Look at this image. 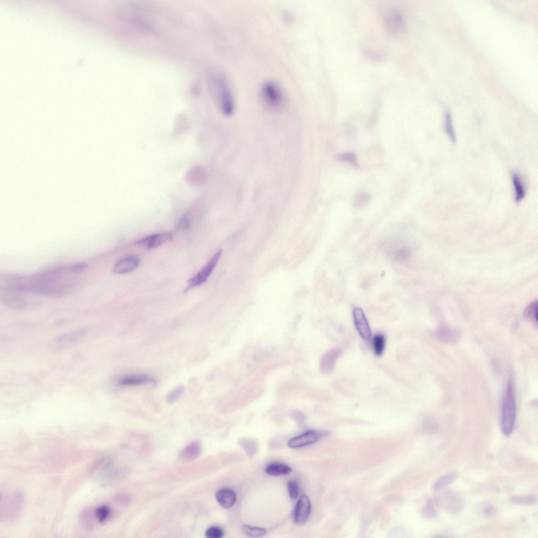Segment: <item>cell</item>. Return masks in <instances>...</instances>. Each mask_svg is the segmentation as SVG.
Wrapping results in <instances>:
<instances>
[{"mask_svg": "<svg viewBox=\"0 0 538 538\" xmlns=\"http://www.w3.org/2000/svg\"><path fill=\"white\" fill-rule=\"evenodd\" d=\"M215 98L222 112L231 115L235 108L234 94L227 77L221 73L215 74L211 79Z\"/></svg>", "mask_w": 538, "mask_h": 538, "instance_id": "1", "label": "cell"}, {"mask_svg": "<svg viewBox=\"0 0 538 538\" xmlns=\"http://www.w3.org/2000/svg\"><path fill=\"white\" fill-rule=\"evenodd\" d=\"M517 404L514 384L509 380L502 401L500 426L504 435L512 434L516 419Z\"/></svg>", "mask_w": 538, "mask_h": 538, "instance_id": "2", "label": "cell"}, {"mask_svg": "<svg viewBox=\"0 0 538 538\" xmlns=\"http://www.w3.org/2000/svg\"><path fill=\"white\" fill-rule=\"evenodd\" d=\"M260 96L265 104L273 109H277L284 104L285 95L283 90L277 83L272 80H266L262 84Z\"/></svg>", "mask_w": 538, "mask_h": 538, "instance_id": "3", "label": "cell"}, {"mask_svg": "<svg viewBox=\"0 0 538 538\" xmlns=\"http://www.w3.org/2000/svg\"><path fill=\"white\" fill-rule=\"evenodd\" d=\"M221 253V250L215 253L209 262L201 269V271L195 276L188 281V285L185 292H187L195 287L200 286L205 283L208 278L210 277L214 268L216 267Z\"/></svg>", "mask_w": 538, "mask_h": 538, "instance_id": "4", "label": "cell"}, {"mask_svg": "<svg viewBox=\"0 0 538 538\" xmlns=\"http://www.w3.org/2000/svg\"><path fill=\"white\" fill-rule=\"evenodd\" d=\"M23 496L21 493L12 494L5 498L4 506H1V519H16L23 505Z\"/></svg>", "mask_w": 538, "mask_h": 538, "instance_id": "5", "label": "cell"}, {"mask_svg": "<svg viewBox=\"0 0 538 538\" xmlns=\"http://www.w3.org/2000/svg\"><path fill=\"white\" fill-rule=\"evenodd\" d=\"M326 433H327L317 431V430H310L291 439L288 442V446L291 448L296 449L313 444Z\"/></svg>", "mask_w": 538, "mask_h": 538, "instance_id": "6", "label": "cell"}, {"mask_svg": "<svg viewBox=\"0 0 538 538\" xmlns=\"http://www.w3.org/2000/svg\"><path fill=\"white\" fill-rule=\"evenodd\" d=\"M173 235L171 233L153 234L136 241V245L146 250L158 247L171 241Z\"/></svg>", "mask_w": 538, "mask_h": 538, "instance_id": "7", "label": "cell"}, {"mask_svg": "<svg viewBox=\"0 0 538 538\" xmlns=\"http://www.w3.org/2000/svg\"><path fill=\"white\" fill-rule=\"evenodd\" d=\"M311 510V504L310 500L306 495H303L296 506L293 520L296 524L305 523L310 516Z\"/></svg>", "mask_w": 538, "mask_h": 538, "instance_id": "8", "label": "cell"}, {"mask_svg": "<svg viewBox=\"0 0 538 538\" xmlns=\"http://www.w3.org/2000/svg\"><path fill=\"white\" fill-rule=\"evenodd\" d=\"M354 324L362 338L368 340L371 338V331L364 312L360 307H355L353 310Z\"/></svg>", "mask_w": 538, "mask_h": 538, "instance_id": "9", "label": "cell"}, {"mask_svg": "<svg viewBox=\"0 0 538 538\" xmlns=\"http://www.w3.org/2000/svg\"><path fill=\"white\" fill-rule=\"evenodd\" d=\"M384 22L387 30L396 35L401 33L404 28L402 16L395 10L389 9L385 12Z\"/></svg>", "mask_w": 538, "mask_h": 538, "instance_id": "10", "label": "cell"}, {"mask_svg": "<svg viewBox=\"0 0 538 538\" xmlns=\"http://www.w3.org/2000/svg\"><path fill=\"white\" fill-rule=\"evenodd\" d=\"M342 354V349L335 348L329 349L324 355L320 360V367L323 373H328L332 371L336 361Z\"/></svg>", "mask_w": 538, "mask_h": 538, "instance_id": "11", "label": "cell"}, {"mask_svg": "<svg viewBox=\"0 0 538 538\" xmlns=\"http://www.w3.org/2000/svg\"><path fill=\"white\" fill-rule=\"evenodd\" d=\"M140 260L135 256H128L121 259L114 265L113 271L119 274L131 272L139 267Z\"/></svg>", "mask_w": 538, "mask_h": 538, "instance_id": "12", "label": "cell"}, {"mask_svg": "<svg viewBox=\"0 0 538 538\" xmlns=\"http://www.w3.org/2000/svg\"><path fill=\"white\" fill-rule=\"evenodd\" d=\"M156 381L146 375H130L119 380L118 384L122 386H138L154 384Z\"/></svg>", "mask_w": 538, "mask_h": 538, "instance_id": "13", "label": "cell"}, {"mask_svg": "<svg viewBox=\"0 0 538 538\" xmlns=\"http://www.w3.org/2000/svg\"><path fill=\"white\" fill-rule=\"evenodd\" d=\"M436 336L441 342L449 345L457 344L461 337V332L457 329L445 327L437 329Z\"/></svg>", "mask_w": 538, "mask_h": 538, "instance_id": "14", "label": "cell"}, {"mask_svg": "<svg viewBox=\"0 0 538 538\" xmlns=\"http://www.w3.org/2000/svg\"><path fill=\"white\" fill-rule=\"evenodd\" d=\"M442 505L452 513H459L461 510L463 503L461 497L457 494L449 492L443 496Z\"/></svg>", "mask_w": 538, "mask_h": 538, "instance_id": "15", "label": "cell"}, {"mask_svg": "<svg viewBox=\"0 0 538 538\" xmlns=\"http://www.w3.org/2000/svg\"><path fill=\"white\" fill-rule=\"evenodd\" d=\"M216 498L220 505L227 509L232 507L237 499L236 494L230 488H222L218 490Z\"/></svg>", "mask_w": 538, "mask_h": 538, "instance_id": "16", "label": "cell"}, {"mask_svg": "<svg viewBox=\"0 0 538 538\" xmlns=\"http://www.w3.org/2000/svg\"><path fill=\"white\" fill-rule=\"evenodd\" d=\"M201 446L198 442H193L181 452L179 459L184 461H191L198 458L201 453Z\"/></svg>", "mask_w": 538, "mask_h": 538, "instance_id": "17", "label": "cell"}, {"mask_svg": "<svg viewBox=\"0 0 538 538\" xmlns=\"http://www.w3.org/2000/svg\"><path fill=\"white\" fill-rule=\"evenodd\" d=\"M267 474L273 476H280L287 475L292 472V469L286 464L274 462L269 464L266 469Z\"/></svg>", "mask_w": 538, "mask_h": 538, "instance_id": "18", "label": "cell"}, {"mask_svg": "<svg viewBox=\"0 0 538 538\" xmlns=\"http://www.w3.org/2000/svg\"><path fill=\"white\" fill-rule=\"evenodd\" d=\"M512 180L514 186L515 201L516 203H519L525 197V188L519 174L514 173L512 175Z\"/></svg>", "mask_w": 538, "mask_h": 538, "instance_id": "19", "label": "cell"}, {"mask_svg": "<svg viewBox=\"0 0 538 538\" xmlns=\"http://www.w3.org/2000/svg\"><path fill=\"white\" fill-rule=\"evenodd\" d=\"M459 475L456 472H452L443 475L435 482L433 489L439 491L451 485L458 479Z\"/></svg>", "mask_w": 538, "mask_h": 538, "instance_id": "20", "label": "cell"}, {"mask_svg": "<svg viewBox=\"0 0 538 538\" xmlns=\"http://www.w3.org/2000/svg\"><path fill=\"white\" fill-rule=\"evenodd\" d=\"M6 306L17 310H23L29 307V302L26 300L17 297H10L4 299Z\"/></svg>", "mask_w": 538, "mask_h": 538, "instance_id": "21", "label": "cell"}, {"mask_svg": "<svg viewBox=\"0 0 538 538\" xmlns=\"http://www.w3.org/2000/svg\"><path fill=\"white\" fill-rule=\"evenodd\" d=\"M524 317L532 322L533 324L538 325V301H534L526 307L523 311Z\"/></svg>", "mask_w": 538, "mask_h": 538, "instance_id": "22", "label": "cell"}, {"mask_svg": "<svg viewBox=\"0 0 538 538\" xmlns=\"http://www.w3.org/2000/svg\"><path fill=\"white\" fill-rule=\"evenodd\" d=\"M386 340L384 335L376 334L373 338V349L375 354L381 356L384 353L385 348Z\"/></svg>", "mask_w": 538, "mask_h": 538, "instance_id": "23", "label": "cell"}, {"mask_svg": "<svg viewBox=\"0 0 538 538\" xmlns=\"http://www.w3.org/2000/svg\"><path fill=\"white\" fill-rule=\"evenodd\" d=\"M445 129L448 136L453 143L456 142V137L454 130L451 114L446 111L445 115Z\"/></svg>", "mask_w": 538, "mask_h": 538, "instance_id": "24", "label": "cell"}, {"mask_svg": "<svg viewBox=\"0 0 538 538\" xmlns=\"http://www.w3.org/2000/svg\"><path fill=\"white\" fill-rule=\"evenodd\" d=\"M510 501L514 503L533 504L537 502V498L533 495L515 496L510 498Z\"/></svg>", "mask_w": 538, "mask_h": 538, "instance_id": "25", "label": "cell"}, {"mask_svg": "<svg viewBox=\"0 0 538 538\" xmlns=\"http://www.w3.org/2000/svg\"><path fill=\"white\" fill-rule=\"evenodd\" d=\"M243 530L247 536L253 538L263 537L267 534V531L264 528L250 526H244Z\"/></svg>", "mask_w": 538, "mask_h": 538, "instance_id": "26", "label": "cell"}, {"mask_svg": "<svg viewBox=\"0 0 538 538\" xmlns=\"http://www.w3.org/2000/svg\"><path fill=\"white\" fill-rule=\"evenodd\" d=\"M184 391V386L183 385H180L175 388L173 389L171 393L168 395L166 399V402L172 404L176 402L183 394Z\"/></svg>", "mask_w": 538, "mask_h": 538, "instance_id": "27", "label": "cell"}, {"mask_svg": "<svg viewBox=\"0 0 538 538\" xmlns=\"http://www.w3.org/2000/svg\"><path fill=\"white\" fill-rule=\"evenodd\" d=\"M423 514L428 519H432L436 516L437 514L436 510L431 500L428 499L427 500L426 505L423 509Z\"/></svg>", "mask_w": 538, "mask_h": 538, "instance_id": "28", "label": "cell"}, {"mask_svg": "<svg viewBox=\"0 0 538 538\" xmlns=\"http://www.w3.org/2000/svg\"><path fill=\"white\" fill-rule=\"evenodd\" d=\"M223 530L218 527H211L206 531V536L208 538H221L224 537Z\"/></svg>", "mask_w": 538, "mask_h": 538, "instance_id": "29", "label": "cell"}, {"mask_svg": "<svg viewBox=\"0 0 538 538\" xmlns=\"http://www.w3.org/2000/svg\"><path fill=\"white\" fill-rule=\"evenodd\" d=\"M288 490L289 495L292 499H297L299 495V486L298 483L294 480H291L288 483Z\"/></svg>", "mask_w": 538, "mask_h": 538, "instance_id": "30", "label": "cell"}, {"mask_svg": "<svg viewBox=\"0 0 538 538\" xmlns=\"http://www.w3.org/2000/svg\"><path fill=\"white\" fill-rule=\"evenodd\" d=\"M339 158L342 161H346V162L355 166L357 165V160H356V157L353 154L348 153L342 154L340 156Z\"/></svg>", "mask_w": 538, "mask_h": 538, "instance_id": "31", "label": "cell"}, {"mask_svg": "<svg viewBox=\"0 0 538 538\" xmlns=\"http://www.w3.org/2000/svg\"><path fill=\"white\" fill-rule=\"evenodd\" d=\"M87 268V265L86 264L79 263L72 265L70 267L69 270L73 272L78 273L84 271Z\"/></svg>", "mask_w": 538, "mask_h": 538, "instance_id": "32", "label": "cell"}, {"mask_svg": "<svg viewBox=\"0 0 538 538\" xmlns=\"http://www.w3.org/2000/svg\"><path fill=\"white\" fill-rule=\"evenodd\" d=\"M483 514L487 517L493 516L497 512V509L494 506H489L483 509Z\"/></svg>", "mask_w": 538, "mask_h": 538, "instance_id": "33", "label": "cell"}]
</instances>
